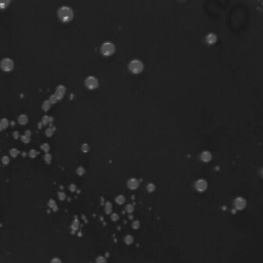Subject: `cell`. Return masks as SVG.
I'll list each match as a JSON object with an SVG mask.
<instances>
[{"label": "cell", "instance_id": "obj_5", "mask_svg": "<svg viewBox=\"0 0 263 263\" xmlns=\"http://www.w3.org/2000/svg\"><path fill=\"white\" fill-rule=\"evenodd\" d=\"M84 85L87 90H96L99 87V80L95 76H88V77L85 78Z\"/></svg>", "mask_w": 263, "mask_h": 263}, {"label": "cell", "instance_id": "obj_38", "mask_svg": "<svg viewBox=\"0 0 263 263\" xmlns=\"http://www.w3.org/2000/svg\"><path fill=\"white\" fill-rule=\"evenodd\" d=\"M51 263H62V261H61L59 258H54V259L51 261Z\"/></svg>", "mask_w": 263, "mask_h": 263}, {"label": "cell", "instance_id": "obj_30", "mask_svg": "<svg viewBox=\"0 0 263 263\" xmlns=\"http://www.w3.org/2000/svg\"><path fill=\"white\" fill-rule=\"evenodd\" d=\"M28 154H29V156L31 157V158H35V157L38 155V152L36 151V150H33V149H32V150H30V151H29V153H28Z\"/></svg>", "mask_w": 263, "mask_h": 263}, {"label": "cell", "instance_id": "obj_17", "mask_svg": "<svg viewBox=\"0 0 263 263\" xmlns=\"http://www.w3.org/2000/svg\"><path fill=\"white\" fill-rule=\"evenodd\" d=\"M51 104L50 103V101L48 100H45L43 103H42V105H41V108H42V110H43V111H48V110L51 109Z\"/></svg>", "mask_w": 263, "mask_h": 263}, {"label": "cell", "instance_id": "obj_11", "mask_svg": "<svg viewBox=\"0 0 263 263\" xmlns=\"http://www.w3.org/2000/svg\"><path fill=\"white\" fill-rule=\"evenodd\" d=\"M17 120L21 125H26L27 123H28L29 118L26 114H21V115H19V117H18Z\"/></svg>", "mask_w": 263, "mask_h": 263}, {"label": "cell", "instance_id": "obj_28", "mask_svg": "<svg viewBox=\"0 0 263 263\" xmlns=\"http://www.w3.org/2000/svg\"><path fill=\"white\" fill-rule=\"evenodd\" d=\"M1 163L4 164V166H6V164H10V157L7 156V155H4V156H2L1 158Z\"/></svg>", "mask_w": 263, "mask_h": 263}, {"label": "cell", "instance_id": "obj_16", "mask_svg": "<svg viewBox=\"0 0 263 263\" xmlns=\"http://www.w3.org/2000/svg\"><path fill=\"white\" fill-rule=\"evenodd\" d=\"M11 0H0V10H5L10 6Z\"/></svg>", "mask_w": 263, "mask_h": 263}, {"label": "cell", "instance_id": "obj_13", "mask_svg": "<svg viewBox=\"0 0 263 263\" xmlns=\"http://www.w3.org/2000/svg\"><path fill=\"white\" fill-rule=\"evenodd\" d=\"M8 124H10V121H8L7 118H2L0 119V132L4 131L5 128L8 127Z\"/></svg>", "mask_w": 263, "mask_h": 263}, {"label": "cell", "instance_id": "obj_25", "mask_svg": "<svg viewBox=\"0 0 263 263\" xmlns=\"http://www.w3.org/2000/svg\"><path fill=\"white\" fill-rule=\"evenodd\" d=\"M105 212H106V214H111V212H112V204H111V203H106V204H105Z\"/></svg>", "mask_w": 263, "mask_h": 263}, {"label": "cell", "instance_id": "obj_6", "mask_svg": "<svg viewBox=\"0 0 263 263\" xmlns=\"http://www.w3.org/2000/svg\"><path fill=\"white\" fill-rule=\"evenodd\" d=\"M65 94H66V87L62 84L58 85L56 87V91H55V93H54V95L59 99V101H61L64 97H65Z\"/></svg>", "mask_w": 263, "mask_h": 263}, {"label": "cell", "instance_id": "obj_9", "mask_svg": "<svg viewBox=\"0 0 263 263\" xmlns=\"http://www.w3.org/2000/svg\"><path fill=\"white\" fill-rule=\"evenodd\" d=\"M31 135H32L31 131L27 130V131L25 132V133H24L23 135L21 136V140H22V142H23V143H25V144H27V143H29L30 141H31Z\"/></svg>", "mask_w": 263, "mask_h": 263}, {"label": "cell", "instance_id": "obj_12", "mask_svg": "<svg viewBox=\"0 0 263 263\" xmlns=\"http://www.w3.org/2000/svg\"><path fill=\"white\" fill-rule=\"evenodd\" d=\"M200 160L203 161H204V163H208V161H210L211 160H212V155H211L210 152L204 151L200 155Z\"/></svg>", "mask_w": 263, "mask_h": 263}, {"label": "cell", "instance_id": "obj_18", "mask_svg": "<svg viewBox=\"0 0 263 263\" xmlns=\"http://www.w3.org/2000/svg\"><path fill=\"white\" fill-rule=\"evenodd\" d=\"M56 132V128H55V127H47V130H45V135H47V137H51L54 135V133Z\"/></svg>", "mask_w": 263, "mask_h": 263}, {"label": "cell", "instance_id": "obj_33", "mask_svg": "<svg viewBox=\"0 0 263 263\" xmlns=\"http://www.w3.org/2000/svg\"><path fill=\"white\" fill-rule=\"evenodd\" d=\"M96 263H106V259H105V257H102V256L98 257L97 260H96Z\"/></svg>", "mask_w": 263, "mask_h": 263}, {"label": "cell", "instance_id": "obj_19", "mask_svg": "<svg viewBox=\"0 0 263 263\" xmlns=\"http://www.w3.org/2000/svg\"><path fill=\"white\" fill-rule=\"evenodd\" d=\"M48 207H50L51 209L54 211V212H57V211H58V206H57L56 201H55L54 200H48Z\"/></svg>", "mask_w": 263, "mask_h": 263}, {"label": "cell", "instance_id": "obj_20", "mask_svg": "<svg viewBox=\"0 0 263 263\" xmlns=\"http://www.w3.org/2000/svg\"><path fill=\"white\" fill-rule=\"evenodd\" d=\"M19 154H20V151L18 150L17 148H11L10 150V155L11 157H17V156H19Z\"/></svg>", "mask_w": 263, "mask_h": 263}, {"label": "cell", "instance_id": "obj_27", "mask_svg": "<svg viewBox=\"0 0 263 263\" xmlns=\"http://www.w3.org/2000/svg\"><path fill=\"white\" fill-rule=\"evenodd\" d=\"M50 149H51V146L50 144H47V143H44V144L41 145V150H43L45 153H47V152L50 151Z\"/></svg>", "mask_w": 263, "mask_h": 263}, {"label": "cell", "instance_id": "obj_15", "mask_svg": "<svg viewBox=\"0 0 263 263\" xmlns=\"http://www.w3.org/2000/svg\"><path fill=\"white\" fill-rule=\"evenodd\" d=\"M206 39H207V42L209 44H213L217 41V36L215 34H209L207 36Z\"/></svg>", "mask_w": 263, "mask_h": 263}, {"label": "cell", "instance_id": "obj_3", "mask_svg": "<svg viewBox=\"0 0 263 263\" xmlns=\"http://www.w3.org/2000/svg\"><path fill=\"white\" fill-rule=\"evenodd\" d=\"M0 68L4 72H10L14 68V62L10 58H4L0 61Z\"/></svg>", "mask_w": 263, "mask_h": 263}, {"label": "cell", "instance_id": "obj_23", "mask_svg": "<svg viewBox=\"0 0 263 263\" xmlns=\"http://www.w3.org/2000/svg\"><path fill=\"white\" fill-rule=\"evenodd\" d=\"M116 203H117L118 204H123L124 201H125V197L123 196V195H118L117 197H116Z\"/></svg>", "mask_w": 263, "mask_h": 263}, {"label": "cell", "instance_id": "obj_10", "mask_svg": "<svg viewBox=\"0 0 263 263\" xmlns=\"http://www.w3.org/2000/svg\"><path fill=\"white\" fill-rule=\"evenodd\" d=\"M127 187L132 190H135L139 187V181L137 179H130L127 181Z\"/></svg>", "mask_w": 263, "mask_h": 263}, {"label": "cell", "instance_id": "obj_35", "mask_svg": "<svg viewBox=\"0 0 263 263\" xmlns=\"http://www.w3.org/2000/svg\"><path fill=\"white\" fill-rule=\"evenodd\" d=\"M154 189H155V186H154V184H152V183H150V184L147 185V190H148V192L154 191Z\"/></svg>", "mask_w": 263, "mask_h": 263}, {"label": "cell", "instance_id": "obj_22", "mask_svg": "<svg viewBox=\"0 0 263 263\" xmlns=\"http://www.w3.org/2000/svg\"><path fill=\"white\" fill-rule=\"evenodd\" d=\"M47 100L50 101V103L51 104V105H54V104H56V103H58V102H59V99H58V98H57L56 96H55L54 94L51 95V96L50 98H48Z\"/></svg>", "mask_w": 263, "mask_h": 263}, {"label": "cell", "instance_id": "obj_34", "mask_svg": "<svg viewBox=\"0 0 263 263\" xmlns=\"http://www.w3.org/2000/svg\"><path fill=\"white\" fill-rule=\"evenodd\" d=\"M125 210H127V213H133L134 212V206L133 204H127V208H125Z\"/></svg>", "mask_w": 263, "mask_h": 263}, {"label": "cell", "instance_id": "obj_7", "mask_svg": "<svg viewBox=\"0 0 263 263\" xmlns=\"http://www.w3.org/2000/svg\"><path fill=\"white\" fill-rule=\"evenodd\" d=\"M207 187H208V183H207L206 180L200 179V180H197V181L195 182V189H196L197 191L203 192V191L206 190Z\"/></svg>", "mask_w": 263, "mask_h": 263}, {"label": "cell", "instance_id": "obj_39", "mask_svg": "<svg viewBox=\"0 0 263 263\" xmlns=\"http://www.w3.org/2000/svg\"><path fill=\"white\" fill-rule=\"evenodd\" d=\"M69 189H70V191H72V192L75 191V190H76V186H75L74 184H71V185L69 186Z\"/></svg>", "mask_w": 263, "mask_h": 263}, {"label": "cell", "instance_id": "obj_14", "mask_svg": "<svg viewBox=\"0 0 263 263\" xmlns=\"http://www.w3.org/2000/svg\"><path fill=\"white\" fill-rule=\"evenodd\" d=\"M53 121H54V118L51 117V116H47V115H45L41 118L42 125H48V124H51Z\"/></svg>", "mask_w": 263, "mask_h": 263}, {"label": "cell", "instance_id": "obj_21", "mask_svg": "<svg viewBox=\"0 0 263 263\" xmlns=\"http://www.w3.org/2000/svg\"><path fill=\"white\" fill-rule=\"evenodd\" d=\"M43 160H44V161H45V163H47V164H50L51 163V160H53V156H51V155L47 152V153L44 154Z\"/></svg>", "mask_w": 263, "mask_h": 263}, {"label": "cell", "instance_id": "obj_1", "mask_svg": "<svg viewBox=\"0 0 263 263\" xmlns=\"http://www.w3.org/2000/svg\"><path fill=\"white\" fill-rule=\"evenodd\" d=\"M57 16L61 22L69 23L74 18V11L69 6H61L57 11Z\"/></svg>", "mask_w": 263, "mask_h": 263}, {"label": "cell", "instance_id": "obj_40", "mask_svg": "<svg viewBox=\"0 0 263 263\" xmlns=\"http://www.w3.org/2000/svg\"><path fill=\"white\" fill-rule=\"evenodd\" d=\"M19 137H20V134L18 133V132H14V139H18Z\"/></svg>", "mask_w": 263, "mask_h": 263}, {"label": "cell", "instance_id": "obj_31", "mask_svg": "<svg viewBox=\"0 0 263 263\" xmlns=\"http://www.w3.org/2000/svg\"><path fill=\"white\" fill-rule=\"evenodd\" d=\"M88 150H90V146H88L87 144H82L81 151L84 152V153H87V152H88Z\"/></svg>", "mask_w": 263, "mask_h": 263}, {"label": "cell", "instance_id": "obj_41", "mask_svg": "<svg viewBox=\"0 0 263 263\" xmlns=\"http://www.w3.org/2000/svg\"><path fill=\"white\" fill-rule=\"evenodd\" d=\"M261 175H262V177H263V169H262V171H261Z\"/></svg>", "mask_w": 263, "mask_h": 263}, {"label": "cell", "instance_id": "obj_36", "mask_svg": "<svg viewBox=\"0 0 263 263\" xmlns=\"http://www.w3.org/2000/svg\"><path fill=\"white\" fill-rule=\"evenodd\" d=\"M119 219V216H118V214H116V213H114V214H111V220L112 221H117V220Z\"/></svg>", "mask_w": 263, "mask_h": 263}, {"label": "cell", "instance_id": "obj_37", "mask_svg": "<svg viewBox=\"0 0 263 263\" xmlns=\"http://www.w3.org/2000/svg\"><path fill=\"white\" fill-rule=\"evenodd\" d=\"M140 227V222L139 221H134L133 222V228L134 229H138Z\"/></svg>", "mask_w": 263, "mask_h": 263}, {"label": "cell", "instance_id": "obj_26", "mask_svg": "<svg viewBox=\"0 0 263 263\" xmlns=\"http://www.w3.org/2000/svg\"><path fill=\"white\" fill-rule=\"evenodd\" d=\"M124 241H125V244L132 245L134 243V237H132V235H127V237H124Z\"/></svg>", "mask_w": 263, "mask_h": 263}, {"label": "cell", "instance_id": "obj_8", "mask_svg": "<svg viewBox=\"0 0 263 263\" xmlns=\"http://www.w3.org/2000/svg\"><path fill=\"white\" fill-rule=\"evenodd\" d=\"M246 206H247V201H246V200H245V198H243V197H237V198H235V200H234V207H235V209H237V210H243V209H245V208H246Z\"/></svg>", "mask_w": 263, "mask_h": 263}, {"label": "cell", "instance_id": "obj_32", "mask_svg": "<svg viewBox=\"0 0 263 263\" xmlns=\"http://www.w3.org/2000/svg\"><path fill=\"white\" fill-rule=\"evenodd\" d=\"M58 197H59L60 200H64L66 198V194L64 193V192L60 191V192H58Z\"/></svg>", "mask_w": 263, "mask_h": 263}, {"label": "cell", "instance_id": "obj_4", "mask_svg": "<svg viewBox=\"0 0 263 263\" xmlns=\"http://www.w3.org/2000/svg\"><path fill=\"white\" fill-rule=\"evenodd\" d=\"M144 66H143V63L139 60H133L132 62L128 64V69L132 73H135V74H138V73H141Z\"/></svg>", "mask_w": 263, "mask_h": 263}, {"label": "cell", "instance_id": "obj_29", "mask_svg": "<svg viewBox=\"0 0 263 263\" xmlns=\"http://www.w3.org/2000/svg\"><path fill=\"white\" fill-rule=\"evenodd\" d=\"M84 172H85V170H84V168H82V167H78L77 170H76V173H77V175H79V176L83 175Z\"/></svg>", "mask_w": 263, "mask_h": 263}, {"label": "cell", "instance_id": "obj_24", "mask_svg": "<svg viewBox=\"0 0 263 263\" xmlns=\"http://www.w3.org/2000/svg\"><path fill=\"white\" fill-rule=\"evenodd\" d=\"M78 227H79V222H78L77 219H75L74 221H73L72 225H71V229L73 231H76L78 229Z\"/></svg>", "mask_w": 263, "mask_h": 263}, {"label": "cell", "instance_id": "obj_2", "mask_svg": "<svg viewBox=\"0 0 263 263\" xmlns=\"http://www.w3.org/2000/svg\"><path fill=\"white\" fill-rule=\"evenodd\" d=\"M115 53V45L112 42H104L101 47V54L105 57H110Z\"/></svg>", "mask_w": 263, "mask_h": 263}]
</instances>
